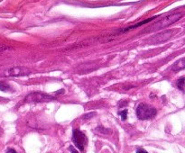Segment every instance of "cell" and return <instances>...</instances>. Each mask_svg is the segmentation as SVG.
Returning a JSON list of instances; mask_svg holds the SVG:
<instances>
[{"mask_svg":"<svg viewBox=\"0 0 185 153\" xmlns=\"http://www.w3.org/2000/svg\"><path fill=\"white\" fill-rule=\"evenodd\" d=\"M10 89H11V86L7 83L3 82V81H0V90L3 91V92H7Z\"/></svg>","mask_w":185,"mask_h":153,"instance_id":"cell-8","label":"cell"},{"mask_svg":"<svg viewBox=\"0 0 185 153\" xmlns=\"http://www.w3.org/2000/svg\"><path fill=\"white\" fill-rule=\"evenodd\" d=\"M72 141L80 151H83L88 140L86 135L81 131H79V129H74L72 132Z\"/></svg>","mask_w":185,"mask_h":153,"instance_id":"cell-3","label":"cell"},{"mask_svg":"<svg viewBox=\"0 0 185 153\" xmlns=\"http://www.w3.org/2000/svg\"><path fill=\"white\" fill-rule=\"evenodd\" d=\"M69 149H70V151H71V153H79L72 146H70V147H69Z\"/></svg>","mask_w":185,"mask_h":153,"instance_id":"cell-13","label":"cell"},{"mask_svg":"<svg viewBox=\"0 0 185 153\" xmlns=\"http://www.w3.org/2000/svg\"><path fill=\"white\" fill-rule=\"evenodd\" d=\"M7 153H17V152H16L14 149H8Z\"/></svg>","mask_w":185,"mask_h":153,"instance_id":"cell-14","label":"cell"},{"mask_svg":"<svg viewBox=\"0 0 185 153\" xmlns=\"http://www.w3.org/2000/svg\"><path fill=\"white\" fill-rule=\"evenodd\" d=\"M54 99L55 97L50 95L43 94L41 92H33L25 96V103H42V102H50Z\"/></svg>","mask_w":185,"mask_h":153,"instance_id":"cell-2","label":"cell"},{"mask_svg":"<svg viewBox=\"0 0 185 153\" xmlns=\"http://www.w3.org/2000/svg\"><path fill=\"white\" fill-rule=\"evenodd\" d=\"M182 16V15L181 13H178V14H173L172 16H169L165 18H163V20L157 22L155 24L153 25V29L154 30H159V29H162V28H164L166 26H169L171 24H172L173 23L177 22L181 17Z\"/></svg>","mask_w":185,"mask_h":153,"instance_id":"cell-4","label":"cell"},{"mask_svg":"<svg viewBox=\"0 0 185 153\" xmlns=\"http://www.w3.org/2000/svg\"><path fill=\"white\" fill-rule=\"evenodd\" d=\"M176 86H177L178 88L181 89V91L184 90V77H181L180 79H178V81L176 82Z\"/></svg>","mask_w":185,"mask_h":153,"instance_id":"cell-9","label":"cell"},{"mask_svg":"<svg viewBox=\"0 0 185 153\" xmlns=\"http://www.w3.org/2000/svg\"><path fill=\"white\" fill-rule=\"evenodd\" d=\"M136 153H148L146 149H142V148H138L137 149H136Z\"/></svg>","mask_w":185,"mask_h":153,"instance_id":"cell-12","label":"cell"},{"mask_svg":"<svg viewBox=\"0 0 185 153\" xmlns=\"http://www.w3.org/2000/svg\"><path fill=\"white\" fill-rule=\"evenodd\" d=\"M31 73L30 69L24 68V67H16L13 69H8L7 74L10 77H20V76H26Z\"/></svg>","mask_w":185,"mask_h":153,"instance_id":"cell-5","label":"cell"},{"mask_svg":"<svg viewBox=\"0 0 185 153\" xmlns=\"http://www.w3.org/2000/svg\"><path fill=\"white\" fill-rule=\"evenodd\" d=\"M127 113H128V112H127V110H126V109L119 113V115L121 116V119H122V121H125V120L126 119V116H127Z\"/></svg>","mask_w":185,"mask_h":153,"instance_id":"cell-10","label":"cell"},{"mask_svg":"<svg viewBox=\"0 0 185 153\" xmlns=\"http://www.w3.org/2000/svg\"><path fill=\"white\" fill-rule=\"evenodd\" d=\"M155 18H156V17L155 16V17H153V18H149V19H146V20H145V21H143V22H140V23H138V24H134V25L129 26V27H127V28H126V29L122 30V32H126V31H129V30H132V29L137 28V27H139V26H141V25H143V24H147V23H149V22L153 21V20H154Z\"/></svg>","mask_w":185,"mask_h":153,"instance_id":"cell-7","label":"cell"},{"mask_svg":"<svg viewBox=\"0 0 185 153\" xmlns=\"http://www.w3.org/2000/svg\"><path fill=\"white\" fill-rule=\"evenodd\" d=\"M96 115V113H89V114H88V115H84L83 116V119H88V118H90V117H93V116H95Z\"/></svg>","mask_w":185,"mask_h":153,"instance_id":"cell-11","label":"cell"},{"mask_svg":"<svg viewBox=\"0 0 185 153\" xmlns=\"http://www.w3.org/2000/svg\"><path fill=\"white\" fill-rule=\"evenodd\" d=\"M184 61H185V60H184V59H181V60L178 61L177 62H175L174 65L172 67V70H173V71H179V70L183 69L184 67H185V62H184Z\"/></svg>","mask_w":185,"mask_h":153,"instance_id":"cell-6","label":"cell"},{"mask_svg":"<svg viewBox=\"0 0 185 153\" xmlns=\"http://www.w3.org/2000/svg\"><path fill=\"white\" fill-rule=\"evenodd\" d=\"M157 114V111L155 107L147 105L141 103L136 108V115L138 119L140 120H148L154 118Z\"/></svg>","mask_w":185,"mask_h":153,"instance_id":"cell-1","label":"cell"}]
</instances>
